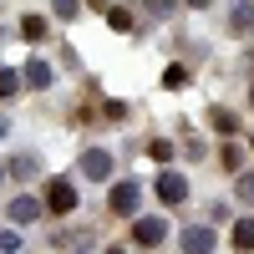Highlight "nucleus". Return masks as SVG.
<instances>
[{
    "instance_id": "nucleus-13",
    "label": "nucleus",
    "mask_w": 254,
    "mask_h": 254,
    "mask_svg": "<svg viewBox=\"0 0 254 254\" xmlns=\"http://www.w3.org/2000/svg\"><path fill=\"white\" fill-rule=\"evenodd\" d=\"M15 92H20V76H15V71H5V66H0V102H10Z\"/></svg>"
},
{
    "instance_id": "nucleus-16",
    "label": "nucleus",
    "mask_w": 254,
    "mask_h": 254,
    "mask_svg": "<svg viewBox=\"0 0 254 254\" xmlns=\"http://www.w3.org/2000/svg\"><path fill=\"white\" fill-rule=\"evenodd\" d=\"M234 193H239L244 203H254V173H239V183H234Z\"/></svg>"
},
{
    "instance_id": "nucleus-19",
    "label": "nucleus",
    "mask_w": 254,
    "mask_h": 254,
    "mask_svg": "<svg viewBox=\"0 0 254 254\" xmlns=\"http://www.w3.org/2000/svg\"><path fill=\"white\" fill-rule=\"evenodd\" d=\"M188 5H193V10H203V5H214V0H188Z\"/></svg>"
},
{
    "instance_id": "nucleus-17",
    "label": "nucleus",
    "mask_w": 254,
    "mask_h": 254,
    "mask_svg": "<svg viewBox=\"0 0 254 254\" xmlns=\"http://www.w3.org/2000/svg\"><path fill=\"white\" fill-rule=\"evenodd\" d=\"M51 10H56V15H66V20H71V15L81 10V0H51Z\"/></svg>"
},
{
    "instance_id": "nucleus-15",
    "label": "nucleus",
    "mask_w": 254,
    "mask_h": 254,
    "mask_svg": "<svg viewBox=\"0 0 254 254\" xmlns=\"http://www.w3.org/2000/svg\"><path fill=\"white\" fill-rule=\"evenodd\" d=\"M107 20H112V31H132V10H122V5H112Z\"/></svg>"
},
{
    "instance_id": "nucleus-8",
    "label": "nucleus",
    "mask_w": 254,
    "mask_h": 254,
    "mask_svg": "<svg viewBox=\"0 0 254 254\" xmlns=\"http://www.w3.org/2000/svg\"><path fill=\"white\" fill-rule=\"evenodd\" d=\"M254 26V5L249 0H234V5H229V31H249Z\"/></svg>"
},
{
    "instance_id": "nucleus-18",
    "label": "nucleus",
    "mask_w": 254,
    "mask_h": 254,
    "mask_svg": "<svg viewBox=\"0 0 254 254\" xmlns=\"http://www.w3.org/2000/svg\"><path fill=\"white\" fill-rule=\"evenodd\" d=\"M147 10H153V15H168V10H173V0H147Z\"/></svg>"
},
{
    "instance_id": "nucleus-14",
    "label": "nucleus",
    "mask_w": 254,
    "mask_h": 254,
    "mask_svg": "<svg viewBox=\"0 0 254 254\" xmlns=\"http://www.w3.org/2000/svg\"><path fill=\"white\" fill-rule=\"evenodd\" d=\"M208 122H214L219 132H234V112H229V107H214V112H208Z\"/></svg>"
},
{
    "instance_id": "nucleus-23",
    "label": "nucleus",
    "mask_w": 254,
    "mask_h": 254,
    "mask_svg": "<svg viewBox=\"0 0 254 254\" xmlns=\"http://www.w3.org/2000/svg\"><path fill=\"white\" fill-rule=\"evenodd\" d=\"M249 102H254V87H249Z\"/></svg>"
},
{
    "instance_id": "nucleus-12",
    "label": "nucleus",
    "mask_w": 254,
    "mask_h": 254,
    "mask_svg": "<svg viewBox=\"0 0 254 254\" xmlns=\"http://www.w3.org/2000/svg\"><path fill=\"white\" fill-rule=\"evenodd\" d=\"M20 36H26V41H41V36H46V20H41V15H26V20H20Z\"/></svg>"
},
{
    "instance_id": "nucleus-7",
    "label": "nucleus",
    "mask_w": 254,
    "mask_h": 254,
    "mask_svg": "<svg viewBox=\"0 0 254 254\" xmlns=\"http://www.w3.org/2000/svg\"><path fill=\"white\" fill-rule=\"evenodd\" d=\"M158 198H163L168 208L188 203V178H183V173H163V178H158Z\"/></svg>"
},
{
    "instance_id": "nucleus-11",
    "label": "nucleus",
    "mask_w": 254,
    "mask_h": 254,
    "mask_svg": "<svg viewBox=\"0 0 254 254\" xmlns=\"http://www.w3.org/2000/svg\"><path fill=\"white\" fill-rule=\"evenodd\" d=\"M234 249H244V254L254 249V219H239L234 224Z\"/></svg>"
},
{
    "instance_id": "nucleus-3",
    "label": "nucleus",
    "mask_w": 254,
    "mask_h": 254,
    "mask_svg": "<svg viewBox=\"0 0 254 254\" xmlns=\"http://www.w3.org/2000/svg\"><path fill=\"white\" fill-rule=\"evenodd\" d=\"M178 244H183V254H214V229H208V224H188L183 229V234H178Z\"/></svg>"
},
{
    "instance_id": "nucleus-9",
    "label": "nucleus",
    "mask_w": 254,
    "mask_h": 254,
    "mask_svg": "<svg viewBox=\"0 0 254 254\" xmlns=\"http://www.w3.org/2000/svg\"><path fill=\"white\" fill-rule=\"evenodd\" d=\"M20 81H31L36 92H41V87H51V66H46V61H26V76H20Z\"/></svg>"
},
{
    "instance_id": "nucleus-24",
    "label": "nucleus",
    "mask_w": 254,
    "mask_h": 254,
    "mask_svg": "<svg viewBox=\"0 0 254 254\" xmlns=\"http://www.w3.org/2000/svg\"><path fill=\"white\" fill-rule=\"evenodd\" d=\"M249 147H254V137H249Z\"/></svg>"
},
{
    "instance_id": "nucleus-20",
    "label": "nucleus",
    "mask_w": 254,
    "mask_h": 254,
    "mask_svg": "<svg viewBox=\"0 0 254 254\" xmlns=\"http://www.w3.org/2000/svg\"><path fill=\"white\" fill-rule=\"evenodd\" d=\"M87 5H97V10H107V0H87Z\"/></svg>"
},
{
    "instance_id": "nucleus-2",
    "label": "nucleus",
    "mask_w": 254,
    "mask_h": 254,
    "mask_svg": "<svg viewBox=\"0 0 254 254\" xmlns=\"http://www.w3.org/2000/svg\"><path fill=\"white\" fill-rule=\"evenodd\" d=\"M46 208L66 219L71 208H76V183H66V178H51V188H46Z\"/></svg>"
},
{
    "instance_id": "nucleus-4",
    "label": "nucleus",
    "mask_w": 254,
    "mask_h": 254,
    "mask_svg": "<svg viewBox=\"0 0 254 254\" xmlns=\"http://www.w3.org/2000/svg\"><path fill=\"white\" fill-rule=\"evenodd\" d=\"M163 239H168V224H163V219H147V214L132 219V244L153 249V244H163Z\"/></svg>"
},
{
    "instance_id": "nucleus-5",
    "label": "nucleus",
    "mask_w": 254,
    "mask_h": 254,
    "mask_svg": "<svg viewBox=\"0 0 254 254\" xmlns=\"http://www.w3.org/2000/svg\"><path fill=\"white\" fill-rule=\"evenodd\" d=\"M137 203H142V188H137V183H117V188H112V214L137 219Z\"/></svg>"
},
{
    "instance_id": "nucleus-6",
    "label": "nucleus",
    "mask_w": 254,
    "mask_h": 254,
    "mask_svg": "<svg viewBox=\"0 0 254 254\" xmlns=\"http://www.w3.org/2000/svg\"><path fill=\"white\" fill-rule=\"evenodd\" d=\"M5 219H10L15 229H31V224L41 219V203H36V198H26V193H20V198H10V203H5Z\"/></svg>"
},
{
    "instance_id": "nucleus-21",
    "label": "nucleus",
    "mask_w": 254,
    "mask_h": 254,
    "mask_svg": "<svg viewBox=\"0 0 254 254\" xmlns=\"http://www.w3.org/2000/svg\"><path fill=\"white\" fill-rule=\"evenodd\" d=\"M107 254H132V249H107Z\"/></svg>"
},
{
    "instance_id": "nucleus-10",
    "label": "nucleus",
    "mask_w": 254,
    "mask_h": 254,
    "mask_svg": "<svg viewBox=\"0 0 254 254\" xmlns=\"http://www.w3.org/2000/svg\"><path fill=\"white\" fill-rule=\"evenodd\" d=\"M36 168H41V158H36V153H20V158H10V163H5V173L26 178V173H36Z\"/></svg>"
},
{
    "instance_id": "nucleus-22",
    "label": "nucleus",
    "mask_w": 254,
    "mask_h": 254,
    "mask_svg": "<svg viewBox=\"0 0 254 254\" xmlns=\"http://www.w3.org/2000/svg\"><path fill=\"white\" fill-rule=\"evenodd\" d=\"M0 183H5V163H0Z\"/></svg>"
},
{
    "instance_id": "nucleus-1",
    "label": "nucleus",
    "mask_w": 254,
    "mask_h": 254,
    "mask_svg": "<svg viewBox=\"0 0 254 254\" xmlns=\"http://www.w3.org/2000/svg\"><path fill=\"white\" fill-rule=\"evenodd\" d=\"M76 173L92 178V183H107V178L117 173V158L107 153V147H87V153H81V163H76Z\"/></svg>"
}]
</instances>
